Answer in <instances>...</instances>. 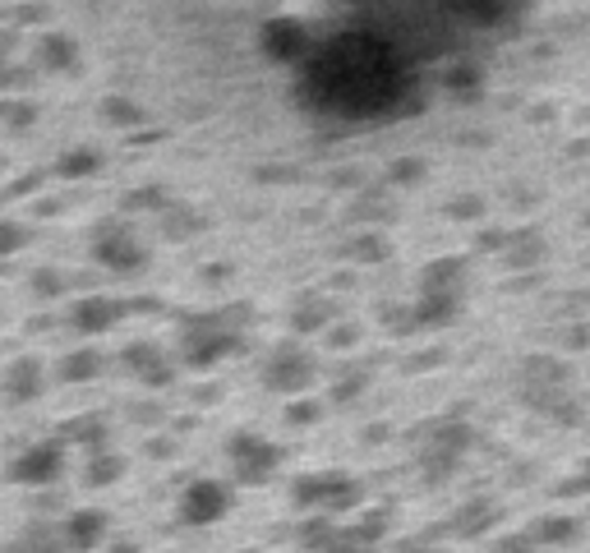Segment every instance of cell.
I'll use <instances>...</instances> for the list:
<instances>
[{
  "instance_id": "cell-1",
  "label": "cell",
  "mask_w": 590,
  "mask_h": 553,
  "mask_svg": "<svg viewBox=\"0 0 590 553\" xmlns=\"http://www.w3.org/2000/svg\"><path fill=\"white\" fill-rule=\"evenodd\" d=\"M309 78L328 97V107L342 111H379L402 88L392 47L379 42V37H342L337 47H328V56L314 65Z\"/></svg>"
},
{
  "instance_id": "cell-2",
  "label": "cell",
  "mask_w": 590,
  "mask_h": 553,
  "mask_svg": "<svg viewBox=\"0 0 590 553\" xmlns=\"http://www.w3.org/2000/svg\"><path fill=\"white\" fill-rule=\"evenodd\" d=\"M226 507H231V489L218 484V480H199V484H189L185 503H181V517L189 526H212V521L226 517Z\"/></svg>"
},
{
  "instance_id": "cell-3",
  "label": "cell",
  "mask_w": 590,
  "mask_h": 553,
  "mask_svg": "<svg viewBox=\"0 0 590 553\" xmlns=\"http://www.w3.org/2000/svg\"><path fill=\"white\" fill-rule=\"evenodd\" d=\"M231 457H235V476L245 484L254 480H268L272 466H278V447L272 443H259V439H235L231 443Z\"/></svg>"
},
{
  "instance_id": "cell-4",
  "label": "cell",
  "mask_w": 590,
  "mask_h": 553,
  "mask_svg": "<svg viewBox=\"0 0 590 553\" xmlns=\"http://www.w3.org/2000/svg\"><path fill=\"white\" fill-rule=\"evenodd\" d=\"M56 476H61V447H56V443L33 447L28 457L14 462V480L19 484H51Z\"/></svg>"
},
{
  "instance_id": "cell-5",
  "label": "cell",
  "mask_w": 590,
  "mask_h": 553,
  "mask_svg": "<svg viewBox=\"0 0 590 553\" xmlns=\"http://www.w3.org/2000/svg\"><path fill=\"white\" fill-rule=\"evenodd\" d=\"M102 536H107V517H102V512H74V517L65 521V530H61L65 549H74V553L97 549V544H102Z\"/></svg>"
},
{
  "instance_id": "cell-6",
  "label": "cell",
  "mask_w": 590,
  "mask_h": 553,
  "mask_svg": "<svg viewBox=\"0 0 590 553\" xmlns=\"http://www.w3.org/2000/svg\"><path fill=\"white\" fill-rule=\"evenodd\" d=\"M526 0H457V10H466L476 24H499V19L517 14Z\"/></svg>"
},
{
  "instance_id": "cell-7",
  "label": "cell",
  "mask_w": 590,
  "mask_h": 553,
  "mask_svg": "<svg viewBox=\"0 0 590 553\" xmlns=\"http://www.w3.org/2000/svg\"><path fill=\"white\" fill-rule=\"evenodd\" d=\"M373 536H379V526H360V530H346V536H328L319 549H309V553H369Z\"/></svg>"
},
{
  "instance_id": "cell-8",
  "label": "cell",
  "mask_w": 590,
  "mask_h": 553,
  "mask_svg": "<svg viewBox=\"0 0 590 553\" xmlns=\"http://www.w3.org/2000/svg\"><path fill=\"white\" fill-rule=\"evenodd\" d=\"M268 379L278 388H305L309 383V360H305V355H282V360L272 365Z\"/></svg>"
},
{
  "instance_id": "cell-9",
  "label": "cell",
  "mask_w": 590,
  "mask_h": 553,
  "mask_svg": "<svg viewBox=\"0 0 590 553\" xmlns=\"http://www.w3.org/2000/svg\"><path fill=\"white\" fill-rule=\"evenodd\" d=\"M97 254H102L111 268H139V259H144V254L134 249V241H125V235H115V241H102V249H97Z\"/></svg>"
},
{
  "instance_id": "cell-10",
  "label": "cell",
  "mask_w": 590,
  "mask_h": 553,
  "mask_svg": "<svg viewBox=\"0 0 590 553\" xmlns=\"http://www.w3.org/2000/svg\"><path fill=\"white\" fill-rule=\"evenodd\" d=\"M115 314H121V309H115L111 300H88V305H78V328H84V332H97V328H107Z\"/></svg>"
},
{
  "instance_id": "cell-11",
  "label": "cell",
  "mask_w": 590,
  "mask_h": 553,
  "mask_svg": "<svg viewBox=\"0 0 590 553\" xmlns=\"http://www.w3.org/2000/svg\"><path fill=\"white\" fill-rule=\"evenodd\" d=\"M10 388H14V397H19V402H28L33 392H37V365H33V360L14 365V379H10Z\"/></svg>"
},
{
  "instance_id": "cell-12",
  "label": "cell",
  "mask_w": 590,
  "mask_h": 553,
  "mask_svg": "<svg viewBox=\"0 0 590 553\" xmlns=\"http://www.w3.org/2000/svg\"><path fill=\"white\" fill-rule=\"evenodd\" d=\"M93 373H97V355L93 351H78V355L65 360V379H93Z\"/></svg>"
},
{
  "instance_id": "cell-13",
  "label": "cell",
  "mask_w": 590,
  "mask_h": 553,
  "mask_svg": "<svg viewBox=\"0 0 590 553\" xmlns=\"http://www.w3.org/2000/svg\"><path fill=\"white\" fill-rule=\"evenodd\" d=\"M115 476H121V462H115V457H111V462H107V457H97L88 480H93V484H107V480H115Z\"/></svg>"
},
{
  "instance_id": "cell-14",
  "label": "cell",
  "mask_w": 590,
  "mask_h": 553,
  "mask_svg": "<svg viewBox=\"0 0 590 553\" xmlns=\"http://www.w3.org/2000/svg\"><path fill=\"white\" fill-rule=\"evenodd\" d=\"M28 553H61V549H56V536H51V530H37Z\"/></svg>"
},
{
  "instance_id": "cell-15",
  "label": "cell",
  "mask_w": 590,
  "mask_h": 553,
  "mask_svg": "<svg viewBox=\"0 0 590 553\" xmlns=\"http://www.w3.org/2000/svg\"><path fill=\"white\" fill-rule=\"evenodd\" d=\"M19 241H24V235H19L14 226H0V254H5V249H14Z\"/></svg>"
}]
</instances>
